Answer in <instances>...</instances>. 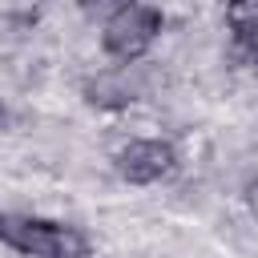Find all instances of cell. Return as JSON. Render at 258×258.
I'll return each instance as SVG.
<instances>
[{
	"mask_svg": "<svg viewBox=\"0 0 258 258\" xmlns=\"http://www.w3.org/2000/svg\"><path fill=\"white\" fill-rule=\"evenodd\" d=\"M0 242L28 258H89V238L77 226L48 218H4Z\"/></svg>",
	"mask_w": 258,
	"mask_h": 258,
	"instance_id": "obj_1",
	"label": "cell"
},
{
	"mask_svg": "<svg viewBox=\"0 0 258 258\" xmlns=\"http://www.w3.org/2000/svg\"><path fill=\"white\" fill-rule=\"evenodd\" d=\"M157 36H161V12H157L153 4L133 0V4L121 8L113 20H105L101 48H105L113 60H121V64H137V60L153 48Z\"/></svg>",
	"mask_w": 258,
	"mask_h": 258,
	"instance_id": "obj_2",
	"label": "cell"
},
{
	"mask_svg": "<svg viewBox=\"0 0 258 258\" xmlns=\"http://www.w3.org/2000/svg\"><path fill=\"white\" fill-rule=\"evenodd\" d=\"M173 165H177V149L161 137H137L117 149V173L133 185H153V181L169 177Z\"/></svg>",
	"mask_w": 258,
	"mask_h": 258,
	"instance_id": "obj_3",
	"label": "cell"
},
{
	"mask_svg": "<svg viewBox=\"0 0 258 258\" xmlns=\"http://www.w3.org/2000/svg\"><path fill=\"white\" fill-rule=\"evenodd\" d=\"M145 93V77L141 64H117V69H101L85 81V101L93 109H125Z\"/></svg>",
	"mask_w": 258,
	"mask_h": 258,
	"instance_id": "obj_4",
	"label": "cell"
},
{
	"mask_svg": "<svg viewBox=\"0 0 258 258\" xmlns=\"http://www.w3.org/2000/svg\"><path fill=\"white\" fill-rule=\"evenodd\" d=\"M226 24L242 44L258 40V0H230L226 4Z\"/></svg>",
	"mask_w": 258,
	"mask_h": 258,
	"instance_id": "obj_5",
	"label": "cell"
},
{
	"mask_svg": "<svg viewBox=\"0 0 258 258\" xmlns=\"http://www.w3.org/2000/svg\"><path fill=\"white\" fill-rule=\"evenodd\" d=\"M77 4H81V12H85L89 20H101V24H105V20H113L121 8H129L133 0H77Z\"/></svg>",
	"mask_w": 258,
	"mask_h": 258,
	"instance_id": "obj_6",
	"label": "cell"
},
{
	"mask_svg": "<svg viewBox=\"0 0 258 258\" xmlns=\"http://www.w3.org/2000/svg\"><path fill=\"white\" fill-rule=\"evenodd\" d=\"M246 206H250V214L258 218V177H250V185H246Z\"/></svg>",
	"mask_w": 258,
	"mask_h": 258,
	"instance_id": "obj_7",
	"label": "cell"
},
{
	"mask_svg": "<svg viewBox=\"0 0 258 258\" xmlns=\"http://www.w3.org/2000/svg\"><path fill=\"white\" fill-rule=\"evenodd\" d=\"M254 77H258V56H254Z\"/></svg>",
	"mask_w": 258,
	"mask_h": 258,
	"instance_id": "obj_8",
	"label": "cell"
},
{
	"mask_svg": "<svg viewBox=\"0 0 258 258\" xmlns=\"http://www.w3.org/2000/svg\"><path fill=\"white\" fill-rule=\"evenodd\" d=\"M218 4H230V0H218Z\"/></svg>",
	"mask_w": 258,
	"mask_h": 258,
	"instance_id": "obj_9",
	"label": "cell"
}]
</instances>
